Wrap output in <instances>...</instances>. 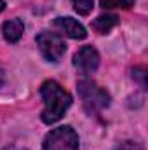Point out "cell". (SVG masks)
I'll return each mask as SVG.
<instances>
[{"label":"cell","instance_id":"obj_1","mask_svg":"<svg viewBox=\"0 0 148 150\" xmlns=\"http://www.w3.org/2000/svg\"><path fill=\"white\" fill-rule=\"evenodd\" d=\"M40 94L44 100V112L42 120L45 124H54L58 122L65 112L72 105V96L68 91H65L56 80H47L40 87Z\"/></svg>","mask_w":148,"mask_h":150},{"label":"cell","instance_id":"obj_2","mask_svg":"<svg viewBox=\"0 0 148 150\" xmlns=\"http://www.w3.org/2000/svg\"><path fill=\"white\" fill-rule=\"evenodd\" d=\"M44 150H78V136L70 126H61L51 131L44 140Z\"/></svg>","mask_w":148,"mask_h":150},{"label":"cell","instance_id":"obj_3","mask_svg":"<svg viewBox=\"0 0 148 150\" xmlns=\"http://www.w3.org/2000/svg\"><path fill=\"white\" fill-rule=\"evenodd\" d=\"M37 45L42 52V56L52 63H58L66 52L65 40L58 33H51V32H40L37 35Z\"/></svg>","mask_w":148,"mask_h":150},{"label":"cell","instance_id":"obj_4","mask_svg":"<svg viewBox=\"0 0 148 150\" xmlns=\"http://www.w3.org/2000/svg\"><path fill=\"white\" fill-rule=\"evenodd\" d=\"M77 87H78V93H80V96H82V100L87 107H92L94 110H101V108H106L110 105L108 93L103 87H99L96 82L80 80Z\"/></svg>","mask_w":148,"mask_h":150},{"label":"cell","instance_id":"obj_5","mask_svg":"<svg viewBox=\"0 0 148 150\" xmlns=\"http://www.w3.org/2000/svg\"><path fill=\"white\" fill-rule=\"evenodd\" d=\"M73 65L84 75H91L99 67V54L92 45H84L73 56Z\"/></svg>","mask_w":148,"mask_h":150},{"label":"cell","instance_id":"obj_6","mask_svg":"<svg viewBox=\"0 0 148 150\" xmlns=\"http://www.w3.org/2000/svg\"><path fill=\"white\" fill-rule=\"evenodd\" d=\"M54 25L70 38H80V40H82V38L87 37L85 28H84L77 19H73V18H56Z\"/></svg>","mask_w":148,"mask_h":150},{"label":"cell","instance_id":"obj_7","mask_svg":"<svg viewBox=\"0 0 148 150\" xmlns=\"http://www.w3.org/2000/svg\"><path fill=\"white\" fill-rule=\"evenodd\" d=\"M2 33H4V38H5L7 42L14 44V42H18L19 38L23 37V33H25V25H23L21 19H9V21L4 23Z\"/></svg>","mask_w":148,"mask_h":150},{"label":"cell","instance_id":"obj_8","mask_svg":"<svg viewBox=\"0 0 148 150\" xmlns=\"http://www.w3.org/2000/svg\"><path fill=\"white\" fill-rule=\"evenodd\" d=\"M117 23H118V18L115 14H103V16H99V18L94 19L92 28L98 30L99 33H108Z\"/></svg>","mask_w":148,"mask_h":150},{"label":"cell","instance_id":"obj_9","mask_svg":"<svg viewBox=\"0 0 148 150\" xmlns=\"http://www.w3.org/2000/svg\"><path fill=\"white\" fill-rule=\"evenodd\" d=\"M105 9H129L134 5V0H99Z\"/></svg>","mask_w":148,"mask_h":150},{"label":"cell","instance_id":"obj_10","mask_svg":"<svg viewBox=\"0 0 148 150\" xmlns=\"http://www.w3.org/2000/svg\"><path fill=\"white\" fill-rule=\"evenodd\" d=\"M72 2H73L75 11L82 16H87L94 7V0H72Z\"/></svg>","mask_w":148,"mask_h":150},{"label":"cell","instance_id":"obj_11","mask_svg":"<svg viewBox=\"0 0 148 150\" xmlns=\"http://www.w3.org/2000/svg\"><path fill=\"white\" fill-rule=\"evenodd\" d=\"M136 80H140V84H141V87H147V70H145V67H138V68H134V75H132Z\"/></svg>","mask_w":148,"mask_h":150},{"label":"cell","instance_id":"obj_12","mask_svg":"<svg viewBox=\"0 0 148 150\" xmlns=\"http://www.w3.org/2000/svg\"><path fill=\"white\" fill-rule=\"evenodd\" d=\"M117 150H145V149H143V145H140L136 142H122V143H118Z\"/></svg>","mask_w":148,"mask_h":150},{"label":"cell","instance_id":"obj_13","mask_svg":"<svg viewBox=\"0 0 148 150\" xmlns=\"http://www.w3.org/2000/svg\"><path fill=\"white\" fill-rule=\"evenodd\" d=\"M4 82H5V75H4V70H2V67H0V87L4 86Z\"/></svg>","mask_w":148,"mask_h":150},{"label":"cell","instance_id":"obj_14","mask_svg":"<svg viewBox=\"0 0 148 150\" xmlns=\"http://www.w3.org/2000/svg\"><path fill=\"white\" fill-rule=\"evenodd\" d=\"M5 9V0H0V12Z\"/></svg>","mask_w":148,"mask_h":150}]
</instances>
